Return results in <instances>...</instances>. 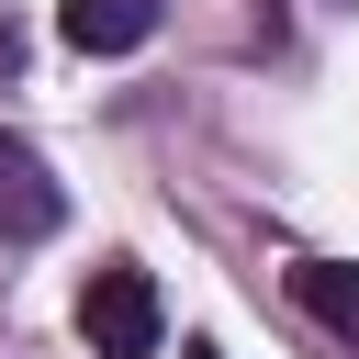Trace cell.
<instances>
[{
	"label": "cell",
	"mask_w": 359,
	"mask_h": 359,
	"mask_svg": "<svg viewBox=\"0 0 359 359\" xmlns=\"http://www.w3.org/2000/svg\"><path fill=\"white\" fill-rule=\"evenodd\" d=\"M79 337H90V359H157V280L135 258H101L79 280Z\"/></svg>",
	"instance_id": "6da1fadb"
},
{
	"label": "cell",
	"mask_w": 359,
	"mask_h": 359,
	"mask_svg": "<svg viewBox=\"0 0 359 359\" xmlns=\"http://www.w3.org/2000/svg\"><path fill=\"white\" fill-rule=\"evenodd\" d=\"M56 213H67V191L45 180V157L0 123V247H34V236H56Z\"/></svg>",
	"instance_id": "7a4b0ae2"
},
{
	"label": "cell",
	"mask_w": 359,
	"mask_h": 359,
	"mask_svg": "<svg viewBox=\"0 0 359 359\" xmlns=\"http://www.w3.org/2000/svg\"><path fill=\"white\" fill-rule=\"evenodd\" d=\"M56 34L79 56H135L157 34V0H56Z\"/></svg>",
	"instance_id": "3957f363"
},
{
	"label": "cell",
	"mask_w": 359,
	"mask_h": 359,
	"mask_svg": "<svg viewBox=\"0 0 359 359\" xmlns=\"http://www.w3.org/2000/svg\"><path fill=\"white\" fill-rule=\"evenodd\" d=\"M292 303L359 348V258H303V269H292Z\"/></svg>",
	"instance_id": "277c9868"
},
{
	"label": "cell",
	"mask_w": 359,
	"mask_h": 359,
	"mask_svg": "<svg viewBox=\"0 0 359 359\" xmlns=\"http://www.w3.org/2000/svg\"><path fill=\"white\" fill-rule=\"evenodd\" d=\"M180 359H224V348H202V337H191V348H180Z\"/></svg>",
	"instance_id": "5b68a950"
}]
</instances>
